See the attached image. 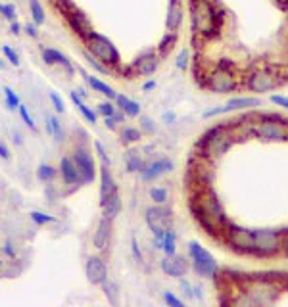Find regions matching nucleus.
<instances>
[{
    "instance_id": "nucleus-1",
    "label": "nucleus",
    "mask_w": 288,
    "mask_h": 307,
    "mask_svg": "<svg viewBox=\"0 0 288 307\" xmlns=\"http://www.w3.org/2000/svg\"><path fill=\"white\" fill-rule=\"evenodd\" d=\"M87 44H89V50L92 52V56L98 58L100 62H104L106 66L108 64L115 66L119 62V52L108 36L90 31V33H87Z\"/></svg>"
},
{
    "instance_id": "nucleus-2",
    "label": "nucleus",
    "mask_w": 288,
    "mask_h": 307,
    "mask_svg": "<svg viewBox=\"0 0 288 307\" xmlns=\"http://www.w3.org/2000/svg\"><path fill=\"white\" fill-rule=\"evenodd\" d=\"M146 223L154 233V240H156V248H162L163 235L167 229H171V211L167 207H163V204L150 207L146 211Z\"/></svg>"
},
{
    "instance_id": "nucleus-3",
    "label": "nucleus",
    "mask_w": 288,
    "mask_h": 307,
    "mask_svg": "<svg viewBox=\"0 0 288 307\" xmlns=\"http://www.w3.org/2000/svg\"><path fill=\"white\" fill-rule=\"evenodd\" d=\"M188 253H190V259H192V265L198 274L202 276H214L217 273V263L214 259V255L208 252L206 248H202L198 242H190L188 244Z\"/></svg>"
},
{
    "instance_id": "nucleus-4",
    "label": "nucleus",
    "mask_w": 288,
    "mask_h": 307,
    "mask_svg": "<svg viewBox=\"0 0 288 307\" xmlns=\"http://www.w3.org/2000/svg\"><path fill=\"white\" fill-rule=\"evenodd\" d=\"M190 10H192L194 27L198 29L200 33L210 35L214 31V27H216V14H214L212 6L206 0H192Z\"/></svg>"
},
{
    "instance_id": "nucleus-5",
    "label": "nucleus",
    "mask_w": 288,
    "mask_h": 307,
    "mask_svg": "<svg viewBox=\"0 0 288 307\" xmlns=\"http://www.w3.org/2000/svg\"><path fill=\"white\" fill-rule=\"evenodd\" d=\"M252 240L255 255H271V253L279 252L281 248L279 236L273 231H252Z\"/></svg>"
},
{
    "instance_id": "nucleus-6",
    "label": "nucleus",
    "mask_w": 288,
    "mask_h": 307,
    "mask_svg": "<svg viewBox=\"0 0 288 307\" xmlns=\"http://www.w3.org/2000/svg\"><path fill=\"white\" fill-rule=\"evenodd\" d=\"M221 127H217L214 131H210L206 136H204V152L208 156H221L223 152L229 150L231 146V138L227 135H221Z\"/></svg>"
},
{
    "instance_id": "nucleus-7",
    "label": "nucleus",
    "mask_w": 288,
    "mask_h": 307,
    "mask_svg": "<svg viewBox=\"0 0 288 307\" xmlns=\"http://www.w3.org/2000/svg\"><path fill=\"white\" fill-rule=\"evenodd\" d=\"M72 160L75 163V167H77V171H79V175H81V181L85 184L94 181V160L85 148L75 150Z\"/></svg>"
},
{
    "instance_id": "nucleus-8",
    "label": "nucleus",
    "mask_w": 288,
    "mask_h": 307,
    "mask_svg": "<svg viewBox=\"0 0 288 307\" xmlns=\"http://www.w3.org/2000/svg\"><path fill=\"white\" fill-rule=\"evenodd\" d=\"M255 135L263 140H288V129L277 121H261L255 127Z\"/></svg>"
},
{
    "instance_id": "nucleus-9",
    "label": "nucleus",
    "mask_w": 288,
    "mask_h": 307,
    "mask_svg": "<svg viewBox=\"0 0 288 307\" xmlns=\"http://www.w3.org/2000/svg\"><path fill=\"white\" fill-rule=\"evenodd\" d=\"M246 87L252 92H267L277 87V77L267 71H255L248 77Z\"/></svg>"
},
{
    "instance_id": "nucleus-10",
    "label": "nucleus",
    "mask_w": 288,
    "mask_h": 307,
    "mask_svg": "<svg viewBox=\"0 0 288 307\" xmlns=\"http://www.w3.org/2000/svg\"><path fill=\"white\" fill-rule=\"evenodd\" d=\"M208 87L216 92H231L234 91V77L229 71H225L223 68L216 69V73H212Z\"/></svg>"
},
{
    "instance_id": "nucleus-11",
    "label": "nucleus",
    "mask_w": 288,
    "mask_h": 307,
    "mask_svg": "<svg viewBox=\"0 0 288 307\" xmlns=\"http://www.w3.org/2000/svg\"><path fill=\"white\" fill-rule=\"evenodd\" d=\"M259 104H261V100H257V98H233V100H229L223 108H214V109H210V111H206L204 117H214V115L227 113V111H233V109L255 108V106H259Z\"/></svg>"
},
{
    "instance_id": "nucleus-12",
    "label": "nucleus",
    "mask_w": 288,
    "mask_h": 307,
    "mask_svg": "<svg viewBox=\"0 0 288 307\" xmlns=\"http://www.w3.org/2000/svg\"><path fill=\"white\" fill-rule=\"evenodd\" d=\"M87 278H89L90 284H104L106 278H108V271H106V265L100 257H89L87 261Z\"/></svg>"
},
{
    "instance_id": "nucleus-13",
    "label": "nucleus",
    "mask_w": 288,
    "mask_h": 307,
    "mask_svg": "<svg viewBox=\"0 0 288 307\" xmlns=\"http://www.w3.org/2000/svg\"><path fill=\"white\" fill-rule=\"evenodd\" d=\"M229 242L233 244V248L240 250V252L253 253L252 231H246V229H233V231L229 233Z\"/></svg>"
},
{
    "instance_id": "nucleus-14",
    "label": "nucleus",
    "mask_w": 288,
    "mask_h": 307,
    "mask_svg": "<svg viewBox=\"0 0 288 307\" xmlns=\"http://www.w3.org/2000/svg\"><path fill=\"white\" fill-rule=\"evenodd\" d=\"M171 169H173V162H171V160H158V162L143 167L141 179H143L144 182H150V181H154V179H158V177H162V175H165V173H169Z\"/></svg>"
},
{
    "instance_id": "nucleus-15",
    "label": "nucleus",
    "mask_w": 288,
    "mask_h": 307,
    "mask_svg": "<svg viewBox=\"0 0 288 307\" xmlns=\"http://www.w3.org/2000/svg\"><path fill=\"white\" fill-rule=\"evenodd\" d=\"M115 190H117V186H115V181L111 177L109 165L102 163V169H100V205H104Z\"/></svg>"
},
{
    "instance_id": "nucleus-16",
    "label": "nucleus",
    "mask_w": 288,
    "mask_h": 307,
    "mask_svg": "<svg viewBox=\"0 0 288 307\" xmlns=\"http://www.w3.org/2000/svg\"><path fill=\"white\" fill-rule=\"evenodd\" d=\"M188 269L186 261L182 257H177V255H167L162 261V271L169 276H182Z\"/></svg>"
},
{
    "instance_id": "nucleus-17",
    "label": "nucleus",
    "mask_w": 288,
    "mask_h": 307,
    "mask_svg": "<svg viewBox=\"0 0 288 307\" xmlns=\"http://www.w3.org/2000/svg\"><path fill=\"white\" fill-rule=\"evenodd\" d=\"M60 171H62V179L66 184H81V175H79V171H77V167H75V163H73L72 158H62V162H60Z\"/></svg>"
},
{
    "instance_id": "nucleus-18",
    "label": "nucleus",
    "mask_w": 288,
    "mask_h": 307,
    "mask_svg": "<svg viewBox=\"0 0 288 307\" xmlns=\"http://www.w3.org/2000/svg\"><path fill=\"white\" fill-rule=\"evenodd\" d=\"M135 69L141 75H152L158 69V56L154 54V50L144 52L143 56H139V60L135 62Z\"/></svg>"
},
{
    "instance_id": "nucleus-19",
    "label": "nucleus",
    "mask_w": 288,
    "mask_h": 307,
    "mask_svg": "<svg viewBox=\"0 0 288 307\" xmlns=\"http://www.w3.org/2000/svg\"><path fill=\"white\" fill-rule=\"evenodd\" d=\"M109 231H111V219L102 217L100 223H98V229H96V233H94V238H92V242H94V246H96L98 250H104V248L108 246Z\"/></svg>"
},
{
    "instance_id": "nucleus-20",
    "label": "nucleus",
    "mask_w": 288,
    "mask_h": 307,
    "mask_svg": "<svg viewBox=\"0 0 288 307\" xmlns=\"http://www.w3.org/2000/svg\"><path fill=\"white\" fill-rule=\"evenodd\" d=\"M42 60H44V64H48V66L60 64V66H64L68 71H73V66L70 64L68 56H64L62 52L54 50V48H42Z\"/></svg>"
},
{
    "instance_id": "nucleus-21",
    "label": "nucleus",
    "mask_w": 288,
    "mask_h": 307,
    "mask_svg": "<svg viewBox=\"0 0 288 307\" xmlns=\"http://www.w3.org/2000/svg\"><path fill=\"white\" fill-rule=\"evenodd\" d=\"M180 21H182V10H180L179 0H171L169 2V12H167V29L177 31Z\"/></svg>"
},
{
    "instance_id": "nucleus-22",
    "label": "nucleus",
    "mask_w": 288,
    "mask_h": 307,
    "mask_svg": "<svg viewBox=\"0 0 288 307\" xmlns=\"http://www.w3.org/2000/svg\"><path fill=\"white\" fill-rule=\"evenodd\" d=\"M115 100H117L119 109H121L125 115H129V117H137V115L141 113V104H139V102L127 98V96H123V94H117Z\"/></svg>"
},
{
    "instance_id": "nucleus-23",
    "label": "nucleus",
    "mask_w": 288,
    "mask_h": 307,
    "mask_svg": "<svg viewBox=\"0 0 288 307\" xmlns=\"http://www.w3.org/2000/svg\"><path fill=\"white\" fill-rule=\"evenodd\" d=\"M70 96H72L73 104L77 106V109L81 111V115H83V117H85V119H87L89 123H92V125H94V123H96V113H94V111H92V109H90L89 106H87V104L83 102V98H81V96L77 94V91L70 92Z\"/></svg>"
},
{
    "instance_id": "nucleus-24",
    "label": "nucleus",
    "mask_w": 288,
    "mask_h": 307,
    "mask_svg": "<svg viewBox=\"0 0 288 307\" xmlns=\"http://www.w3.org/2000/svg\"><path fill=\"white\" fill-rule=\"evenodd\" d=\"M102 209H104V217H108V219H115V217H117L119 209H121V200H119L117 190H115V192L109 196L108 202L102 205Z\"/></svg>"
},
{
    "instance_id": "nucleus-25",
    "label": "nucleus",
    "mask_w": 288,
    "mask_h": 307,
    "mask_svg": "<svg viewBox=\"0 0 288 307\" xmlns=\"http://www.w3.org/2000/svg\"><path fill=\"white\" fill-rule=\"evenodd\" d=\"M87 83L92 87V91L100 92V94H104V96H108V98H115V96H117L115 91H113L109 85L102 83L100 79H96V77H92V75H87Z\"/></svg>"
},
{
    "instance_id": "nucleus-26",
    "label": "nucleus",
    "mask_w": 288,
    "mask_h": 307,
    "mask_svg": "<svg viewBox=\"0 0 288 307\" xmlns=\"http://www.w3.org/2000/svg\"><path fill=\"white\" fill-rule=\"evenodd\" d=\"M125 163H127V171H129V173L143 171V167H144V163H143V160H141V156H139V152H135V150L127 152Z\"/></svg>"
},
{
    "instance_id": "nucleus-27",
    "label": "nucleus",
    "mask_w": 288,
    "mask_h": 307,
    "mask_svg": "<svg viewBox=\"0 0 288 307\" xmlns=\"http://www.w3.org/2000/svg\"><path fill=\"white\" fill-rule=\"evenodd\" d=\"M46 131L54 136L56 140H62L64 138V129H62V123L56 115H46Z\"/></svg>"
},
{
    "instance_id": "nucleus-28",
    "label": "nucleus",
    "mask_w": 288,
    "mask_h": 307,
    "mask_svg": "<svg viewBox=\"0 0 288 307\" xmlns=\"http://www.w3.org/2000/svg\"><path fill=\"white\" fill-rule=\"evenodd\" d=\"M175 242H177V236H175V233H173V229H167L165 235H163V240H162V250L167 253V255H175V252H177Z\"/></svg>"
},
{
    "instance_id": "nucleus-29",
    "label": "nucleus",
    "mask_w": 288,
    "mask_h": 307,
    "mask_svg": "<svg viewBox=\"0 0 288 307\" xmlns=\"http://www.w3.org/2000/svg\"><path fill=\"white\" fill-rule=\"evenodd\" d=\"M29 6H31V16H33L35 25H42V23H44V10H42L40 2H38V0H31Z\"/></svg>"
},
{
    "instance_id": "nucleus-30",
    "label": "nucleus",
    "mask_w": 288,
    "mask_h": 307,
    "mask_svg": "<svg viewBox=\"0 0 288 307\" xmlns=\"http://www.w3.org/2000/svg\"><path fill=\"white\" fill-rule=\"evenodd\" d=\"M4 98H6V106H8V109H12V111H16V109L19 108V96L16 94V92L12 91L10 87H4Z\"/></svg>"
},
{
    "instance_id": "nucleus-31",
    "label": "nucleus",
    "mask_w": 288,
    "mask_h": 307,
    "mask_svg": "<svg viewBox=\"0 0 288 307\" xmlns=\"http://www.w3.org/2000/svg\"><path fill=\"white\" fill-rule=\"evenodd\" d=\"M56 175L54 167L52 165H48V163H40V167H38V171H36V177L40 179V181H52Z\"/></svg>"
},
{
    "instance_id": "nucleus-32",
    "label": "nucleus",
    "mask_w": 288,
    "mask_h": 307,
    "mask_svg": "<svg viewBox=\"0 0 288 307\" xmlns=\"http://www.w3.org/2000/svg\"><path fill=\"white\" fill-rule=\"evenodd\" d=\"M141 138V131L135 129V127H125L123 133H121V140L123 142H137Z\"/></svg>"
},
{
    "instance_id": "nucleus-33",
    "label": "nucleus",
    "mask_w": 288,
    "mask_h": 307,
    "mask_svg": "<svg viewBox=\"0 0 288 307\" xmlns=\"http://www.w3.org/2000/svg\"><path fill=\"white\" fill-rule=\"evenodd\" d=\"M19 115H21V119H23V123L29 127L31 131H36V125H35V119L31 117V113H29V109H27V106H23V104H19Z\"/></svg>"
},
{
    "instance_id": "nucleus-34",
    "label": "nucleus",
    "mask_w": 288,
    "mask_h": 307,
    "mask_svg": "<svg viewBox=\"0 0 288 307\" xmlns=\"http://www.w3.org/2000/svg\"><path fill=\"white\" fill-rule=\"evenodd\" d=\"M150 196L156 204H165L167 202V190L162 186H154V188H150Z\"/></svg>"
},
{
    "instance_id": "nucleus-35",
    "label": "nucleus",
    "mask_w": 288,
    "mask_h": 307,
    "mask_svg": "<svg viewBox=\"0 0 288 307\" xmlns=\"http://www.w3.org/2000/svg\"><path fill=\"white\" fill-rule=\"evenodd\" d=\"M29 215L36 225H46V223H54L56 221L54 215H48V213H42V211H31Z\"/></svg>"
},
{
    "instance_id": "nucleus-36",
    "label": "nucleus",
    "mask_w": 288,
    "mask_h": 307,
    "mask_svg": "<svg viewBox=\"0 0 288 307\" xmlns=\"http://www.w3.org/2000/svg\"><path fill=\"white\" fill-rule=\"evenodd\" d=\"M0 14L10 21H16V8L12 4H0Z\"/></svg>"
},
{
    "instance_id": "nucleus-37",
    "label": "nucleus",
    "mask_w": 288,
    "mask_h": 307,
    "mask_svg": "<svg viewBox=\"0 0 288 307\" xmlns=\"http://www.w3.org/2000/svg\"><path fill=\"white\" fill-rule=\"evenodd\" d=\"M163 300H165V304H169L171 307H182L184 306L179 298H177L175 294H171V292H163Z\"/></svg>"
},
{
    "instance_id": "nucleus-38",
    "label": "nucleus",
    "mask_w": 288,
    "mask_h": 307,
    "mask_svg": "<svg viewBox=\"0 0 288 307\" xmlns=\"http://www.w3.org/2000/svg\"><path fill=\"white\" fill-rule=\"evenodd\" d=\"M2 52H4V56L8 58V62L12 64V66H19V56L10 48V46H2Z\"/></svg>"
},
{
    "instance_id": "nucleus-39",
    "label": "nucleus",
    "mask_w": 288,
    "mask_h": 307,
    "mask_svg": "<svg viewBox=\"0 0 288 307\" xmlns=\"http://www.w3.org/2000/svg\"><path fill=\"white\" fill-rule=\"evenodd\" d=\"M175 31H169L167 35H165V38L162 40V50L163 52H167V50H171V46H173V42H175Z\"/></svg>"
},
{
    "instance_id": "nucleus-40",
    "label": "nucleus",
    "mask_w": 288,
    "mask_h": 307,
    "mask_svg": "<svg viewBox=\"0 0 288 307\" xmlns=\"http://www.w3.org/2000/svg\"><path fill=\"white\" fill-rule=\"evenodd\" d=\"M50 102H52V106H54V109L58 111V113H64V109H66V106H64V100H62L56 92H50Z\"/></svg>"
},
{
    "instance_id": "nucleus-41",
    "label": "nucleus",
    "mask_w": 288,
    "mask_h": 307,
    "mask_svg": "<svg viewBox=\"0 0 288 307\" xmlns=\"http://www.w3.org/2000/svg\"><path fill=\"white\" fill-rule=\"evenodd\" d=\"M98 113H102L104 117H109V115H113V113H115V108H113V104H111V102H104V104H100V106H98Z\"/></svg>"
},
{
    "instance_id": "nucleus-42",
    "label": "nucleus",
    "mask_w": 288,
    "mask_h": 307,
    "mask_svg": "<svg viewBox=\"0 0 288 307\" xmlns=\"http://www.w3.org/2000/svg\"><path fill=\"white\" fill-rule=\"evenodd\" d=\"M186 66H188V50L184 48V50H180V54L177 56V68H179V69H186Z\"/></svg>"
},
{
    "instance_id": "nucleus-43",
    "label": "nucleus",
    "mask_w": 288,
    "mask_h": 307,
    "mask_svg": "<svg viewBox=\"0 0 288 307\" xmlns=\"http://www.w3.org/2000/svg\"><path fill=\"white\" fill-rule=\"evenodd\" d=\"M85 58H87V62H89L90 66L94 68V69H98V71H100V73H106V71H108V68H104V66H100L96 58H92V56H90V54H85Z\"/></svg>"
},
{
    "instance_id": "nucleus-44",
    "label": "nucleus",
    "mask_w": 288,
    "mask_h": 307,
    "mask_svg": "<svg viewBox=\"0 0 288 307\" xmlns=\"http://www.w3.org/2000/svg\"><path fill=\"white\" fill-rule=\"evenodd\" d=\"M94 148H96V152H98V156H100V160H102V163H106V165H109V158L106 156V152H104V148H102V144L100 142H94Z\"/></svg>"
},
{
    "instance_id": "nucleus-45",
    "label": "nucleus",
    "mask_w": 288,
    "mask_h": 307,
    "mask_svg": "<svg viewBox=\"0 0 288 307\" xmlns=\"http://www.w3.org/2000/svg\"><path fill=\"white\" fill-rule=\"evenodd\" d=\"M271 102L277 104V106H283V108H288V98L287 96H271Z\"/></svg>"
},
{
    "instance_id": "nucleus-46",
    "label": "nucleus",
    "mask_w": 288,
    "mask_h": 307,
    "mask_svg": "<svg viewBox=\"0 0 288 307\" xmlns=\"http://www.w3.org/2000/svg\"><path fill=\"white\" fill-rule=\"evenodd\" d=\"M0 158H2V160H10V150L6 148L4 142H0Z\"/></svg>"
},
{
    "instance_id": "nucleus-47",
    "label": "nucleus",
    "mask_w": 288,
    "mask_h": 307,
    "mask_svg": "<svg viewBox=\"0 0 288 307\" xmlns=\"http://www.w3.org/2000/svg\"><path fill=\"white\" fill-rule=\"evenodd\" d=\"M143 129L144 131H148V133H154V129H156V127L152 125V121H150L148 117H143Z\"/></svg>"
},
{
    "instance_id": "nucleus-48",
    "label": "nucleus",
    "mask_w": 288,
    "mask_h": 307,
    "mask_svg": "<svg viewBox=\"0 0 288 307\" xmlns=\"http://www.w3.org/2000/svg\"><path fill=\"white\" fill-rule=\"evenodd\" d=\"M25 33H27L29 36H33V38L38 35V33H36V27L35 25H31V23H29V25H25Z\"/></svg>"
},
{
    "instance_id": "nucleus-49",
    "label": "nucleus",
    "mask_w": 288,
    "mask_h": 307,
    "mask_svg": "<svg viewBox=\"0 0 288 307\" xmlns=\"http://www.w3.org/2000/svg\"><path fill=\"white\" fill-rule=\"evenodd\" d=\"M10 31H12L14 35H19V33H21V25H19L18 21H12V27H10Z\"/></svg>"
},
{
    "instance_id": "nucleus-50",
    "label": "nucleus",
    "mask_w": 288,
    "mask_h": 307,
    "mask_svg": "<svg viewBox=\"0 0 288 307\" xmlns=\"http://www.w3.org/2000/svg\"><path fill=\"white\" fill-rule=\"evenodd\" d=\"M152 89H156V81H148V83H144L143 91H152Z\"/></svg>"
},
{
    "instance_id": "nucleus-51",
    "label": "nucleus",
    "mask_w": 288,
    "mask_h": 307,
    "mask_svg": "<svg viewBox=\"0 0 288 307\" xmlns=\"http://www.w3.org/2000/svg\"><path fill=\"white\" fill-rule=\"evenodd\" d=\"M163 119H165V121H173V119H175V113H165Z\"/></svg>"
},
{
    "instance_id": "nucleus-52",
    "label": "nucleus",
    "mask_w": 288,
    "mask_h": 307,
    "mask_svg": "<svg viewBox=\"0 0 288 307\" xmlns=\"http://www.w3.org/2000/svg\"><path fill=\"white\" fill-rule=\"evenodd\" d=\"M4 252H6V253H10V255H14V250H12V248H10V246H8V244H6V246H4Z\"/></svg>"
},
{
    "instance_id": "nucleus-53",
    "label": "nucleus",
    "mask_w": 288,
    "mask_h": 307,
    "mask_svg": "<svg viewBox=\"0 0 288 307\" xmlns=\"http://www.w3.org/2000/svg\"><path fill=\"white\" fill-rule=\"evenodd\" d=\"M2 68H4V62H2V60H0V69H2Z\"/></svg>"
},
{
    "instance_id": "nucleus-54",
    "label": "nucleus",
    "mask_w": 288,
    "mask_h": 307,
    "mask_svg": "<svg viewBox=\"0 0 288 307\" xmlns=\"http://www.w3.org/2000/svg\"><path fill=\"white\" fill-rule=\"evenodd\" d=\"M0 267H2V259H0Z\"/></svg>"
}]
</instances>
